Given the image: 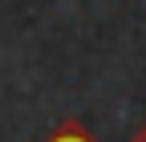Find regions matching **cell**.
<instances>
[{
  "instance_id": "1",
  "label": "cell",
  "mask_w": 146,
  "mask_h": 142,
  "mask_svg": "<svg viewBox=\"0 0 146 142\" xmlns=\"http://www.w3.org/2000/svg\"><path fill=\"white\" fill-rule=\"evenodd\" d=\"M41 142H98V138L89 134L81 122H61V126H53Z\"/></svg>"
},
{
  "instance_id": "2",
  "label": "cell",
  "mask_w": 146,
  "mask_h": 142,
  "mask_svg": "<svg viewBox=\"0 0 146 142\" xmlns=\"http://www.w3.org/2000/svg\"><path fill=\"white\" fill-rule=\"evenodd\" d=\"M130 142H146V126H142V130H138V134H134Z\"/></svg>"
}]
</instances>
